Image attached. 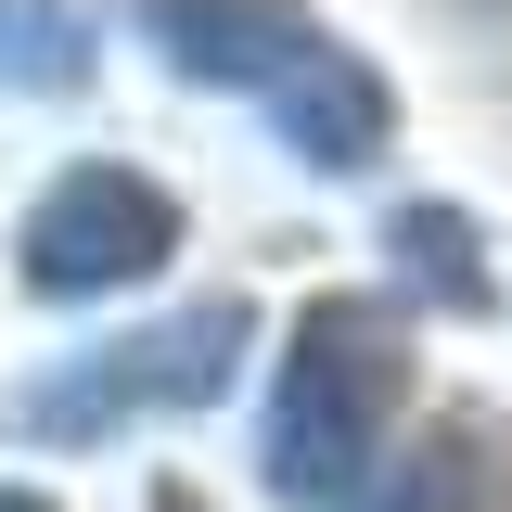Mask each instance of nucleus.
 Listing matches in <instances>:
<instances>
[{
    "label": "nucleus",
    "instance_id": "obj_1",
    "mask_svg": "<svg viewBox=\"0 0 512 512\" xmlns=\"http://www.w3.org/2000/svg\"><path fill=\"white\" fill-rule=\"evenodd\" d=\"M154 52L180 64V77H205V90H244V103H269V128L295 141V167H320V180L372 167L384 141H397V90H384V77L346 52L320 13L180 0V13H154Z\"/></svg>",
    "mask_w": 512,
    "mask_h": 512
},
{
    "label": "nucleus",
    "instance_id": "obj_7",
    "mask_svg": "<svg viewBox=\"0 0 512 512\" xmlns=\"http://www.w3.org/2000/svg\"><path fill=\"white\" fill-rule=\"evenodd\" d=\"M90 77V13H0V90H77Z\"/></svg>",
    "mask_w": 512,
    "mask_h": 512
},
{
    "label": "nucleus",
    "instance_id": "obj_8",
    "mask_svg": "<svg viewBox=\"0 0 512 512\" xmlns=\"http://www.w3.org/2000/svg\"><path fill=\"white\" fill-rule=\"evenodd\" d=\"M141 512H205V500H192V487H154V500H141Z\"/></svg>",
    "mask_w": 512,
    "mask_h": 512
},
{
    "label": "nucleus",
    "instance_id": "obj_6",
    "mask_svg": "<svg viewBox=\"0 0 512 512\" xmlns=\"http://www.w3.org/2000/svg\"><path fill=\"white\" fill-rule=\"evenodd\" d=\"M397 269H410V295H436V308H487V295H500L461 205H397Z\"/></svg>",
    "mask_w": 512,
    "mask_h": 512
},
{
    "label": "nucleus",
    "instance_id": "obj_2",
    "mask_svg": "<svg viewBox=\"0 0 512 512\" xmlns=\"http://www.w3.org/2000/svg\"><path fill=\"white\" fill-rule=\"evenodd\" d=\"M410 397V346L372 295H308L295 333H282V372H269V423H256V474L269 500L333 512L359 474H372L384 423Z\"/></svg>",
    "mask_w": 512,
    "mask_h": 512
},
{
    "label": "nucleus",
    "instance_id": "obj_4",
    "mask_svg": "<svg viewBox=\"0 0 512 512\" xmlns=\"http://www.w3.org/2000/svg\"><path fill=\"white\" fill-rule=\"evenodd\" d=\"M167 256H180V205L141 167H64L13 231V282L39 308H77V295H116V282L167 269Z\"/></svg>",
    "mask_w": 512,
    "mask_h": 512
},
{
    "label": "nucleus",
    "instance_id": "obj_3",
    "mask_svg": "<svg viewBox=\"0 0 512 512\" xmlns=\"http://www.w3.org/2000/svg\"><path fill=\"white\" fill-rule=\"evenodd\" d=\"M244 295H192L180 320H154V333H116V346H90V359H64L13 397V436L26 448H103L116 423H154V410H205L231 359H244Z\"/></svg>",
    "mask_w": 512,
    "mask_h": 512
},
{
    "label": "nucleus",
    "instance_id": "obj_9",
    "mask_svg": "<svg viewBox=\"0 0 512 512\" xmlns=\"http://www.w3.org/2000/svg\"><path fill=\"white\" fill-rule=\"evenodd\" d=\"M0 512H52V500H39V487H0Z\"/></svg>",
    "mask_w": 512,
    "mask_h": 512
},
{
    "label": "nucleus",
    "instance_id": "obj_5",
    "mask_svg": "<svg viewBox=\"0 0 512 512\" xmlns=\"http://www.w3.org/2000/svg\"><path fill=\"white\" fill-rule=\"evenodd\" d=\"M512 500V423L500 410H448L359 512H500Z\"/></svg>",
    "mask_w": 512,
    "mask_h": 512
}]
</instances>
